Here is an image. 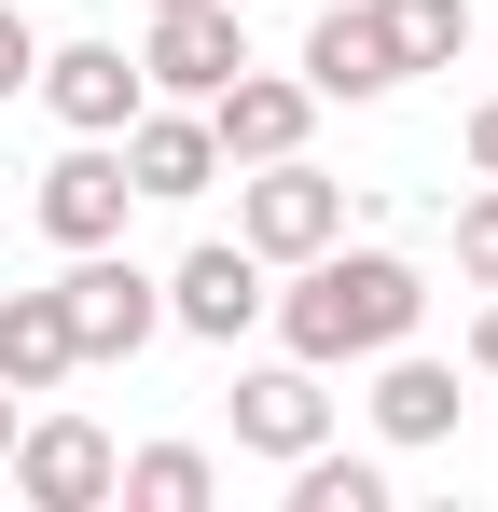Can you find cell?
<instances>
[{
  "mask_svg": "<svg viewBox=\"0 0 498 512\" xmlns=\"http://www.w3.org/2000/svg\"><path fill=\"white\" fill-rule=\"evenodd\" d=\"M263 319H277L291 360H319V374L332 360H388V346L429 319V277H415L402 250H346V236H332V250L291 263V291H263Z\"/></svg>",
  "mask_w": 498,
  "mask_h": 512,
  "instance_id": "cell-1",
  "label": "cell"
},
{
  "mask_svg": "<svg viewBox=\"0 0 498 512\" xmlns=\"http://www.w3.org/2000/svg\"><path fill=\"white\" fill-rule=\"evenodd\" d=\"M236 236H249L263 263L332 250V236H346V180L305 167V153H263V167H236Z\"/></svg>",
  "mask_w": 498,
  "mask_h": 512,
  "instance_id": "cell-2",
  "label": "cell"
},
{
  "mask_svg": "<svg viewBox=\"0 0 498 512\" xmlns=\"http://www.w3.org/2000/svg\"><path fill=\"white\" fill-rule=\"evenodd\" d=\"M56 305H70V346H83V360H139V346L166 333V277H139L125 236H111V250H70Z\"/></svg>",
  "mask_w": 498,
  "mask_h": 512,
  "instance_id": "cell-3",
  "label": "cell"
},
{
  "mask_svg": "<svg viewBox=\"0 0 498 512\" xmlns=\"http://www.w3.org/2000/svg\"><path fill=\"white\" fill-rule=\"evenodd\" d=\"M0 471H14L28 512H97L111 471H125V443H111L97 416H14V457H0Z\"/></svg>",
  "mask_w": 498,
  "mask_h": 512,
  "instance_id": "cell-4",
  "label": "cell"
},
{
  "mask_svg": "<svg viewBox=\"0 0 498 512\" xmlns=\"http://www.w3.org/2000/svg\"><path fill=\"white\" fill-rule=\"evenodd\" d=\"M236 70H249V14L236 0H166L139 28V84L153 97H222Z\"/></svg>",
  "mask_w": 498,
  "mask_h": 512,
  "instance_id": "cell-5",
  "label": "cell"
},
{
  "mask_svg": "<svg viewBox=\"0 0 498 512\" xmlns=\"http://www.w3.org/2000/svg\"><path fill=\"white\" fill-rule=\"evenodd\" d=\"M28 208H42V236H56V250H111V236H125V208H139L125 139H70V153L42 167V194H28Z\"/></svg>",
  "mask_w": 498,
  "mask_h": 512,
  "instance_id": "cell-6",
  "label": "cell"
},
{
  "mask_svg": "<svg viewBox=\"0 0 498 512\" xmlns=\"http://www.w3.org/2000/svg\"><path fill=\"white\" fill-rule=\"evenodd\" d=\"M249 319H263V250H249V236H208V250H180V263H166V333L236 346Z\"/></svg>",
  "mask_w": 498,
  "mask_h": 512,
  "instance_id": "cell-7",
  "label": "cell"
},
{
  "mask_svg": "<svg viewBox=\"0 0 498 512\" xmlns=\"http://www.w3.org/2000/svg\"><path fill=\"white\" fill-rule=\"evenodd\" d=\"M208 111V139H222V167H263V153H305V125H319V84L305 70H236L222 97H194Z\"/></svg>",
  "mask_w": 498,
  "mask_h": 512,
  "instance_id": "cell-8",
  "label": "cell"
},
{
  "mask_svg": "<svg viewBox=\"0 0 498 512\" xmlns=\"http://www.w3.org/2000/svg\"><path fill=\"white\" fill-rule=\"evenodd\" d=\"M28 84H42V111H56L70 139H125V111L153 97V84H139V56H125V42H56V56H42Z\"/></svg>",
  "mask_w": 498,
  "mask_h": 512,
  "instance_id": "cell-9",
  "label": "cell"
},
{
  "mask_svg": "<svg viewBox=\"0 0 498 512\" xmlns=\"http://www.w3.org/2000/svg\"><path fill=\"white\" fill-rule=\"evenodd\" d=\"M125 180L153 194V208H194L208 180H222V139H208V111H125Z\"/></svg>",
  "mask_w": 498,
  "mask_h": 512,
  "instance_id": "cell-10",
  "label": "cell"
},
{
  "mask_svg": "<svg viewBox=\"0 0 498 512\" xmlns=\"http://www.w3.org/2000/svg\"><path fill=\"white\" fill-rule=\"evenodd\" d=\"M236 443L249 457H305V443H332V388H319V360H277V374H236Z\"/></svg>",
  "mask_w": 498,
  "mask_h": 512,
  "instance_id": "cell-11",
  "label": "cell"
},
{
  "mask_svg": "<svg viewBox=\"0 0 498 512\" xmlns=\"http://www.w3.org/2000/svg\"><path fill=\"white\" fill-rule=\"evenodd\" d=\"M70 374H83L70 305H56V291H0V388H14V402H56Z\"/></svg>",
  "mask_w": 498,
  "mask_h": 512,
  "instance_id": "cell-12",
  "label": "cell"
},
{
  "mask_svg": "<svg viewBox=\"0 0 498 512\" xmlns=\"http://www.w3.org/2000/svg\"><path fill=\"white\" fill-rule=\"evenodd\" d=\"M305 84H319V97H388V84H402L374 0H319V28H305Z\"/></svg>",
  "mask_w": 498,
  "mask_h": 512,
  "instance_id": "cell-13",
  "label": "cell"
},
{
  "mask_svg": "<svg viewBox=\"0 0 498 512\" xmlns=\"http://www.w3.org/2000/svg\"><path fill=\"white\" fill-rule=\"evenodd\" d=\"M374 429H388V443H443V429H457V360H415V346H388V374H374Z\"/></svg>",
  "mask_w": 498,
  "mask_h": 512,
  "instance_id": "cell-14",
  "label": "cell"
},
{
  "mask_svg": "<svg viewBox=\"0 0 498 512\" xmlns=\"http://www.w3.org/2000/svg\"><path fill=\"white\" fill-rule=\"evenodd\" d=\"M111 499H139V512H208L222 471H208V443H139V457L111 471Z\"/></svg>",
  "mask_w": 498,
  "mask_h": 512,
  "instance_id": "cell-15",
  "label": "cell"
},
{
  "mask_svg": "<svg viewBox=\"0 0 498 512\" xmlns=\"http://www.w3.org/2000/svg\"><path fill=\"white\" fill-rule=\"evenodd\" d=\"M374 28H388L402 84H415V70H457V56H471V0H374Z\"/></svg>",
  "mask_w": 498,
  "mask_h": 512,
  "instance_id": "cell-16",
  "label": "cell"
},
{
  "mask_svg": "<svg viewBox=\"0 0 498 512\" xmlns=\"http://www.w3.org/2000/svg\"><path fill=\"white\" fill-rule=\"evenodd\" d=\"M291 512H388V471H374V457L305 443V457H291Z\"/></svg>",
  "mask_w": 498,
  "mask_h": 512,
  "instance_id": "cell-17",
  "label": "cell"
},
{
  "mask_svg": "<svg viewBox=\"0 0 498 512\" xmlns=\"http://www.w3.org/2000/svg\"><path fill=\"white\" fill-rule=\"evenodd\" d=\"M457 277H471V291H498V180L457 208Z\"/></svg>",
  "mask_w": 498,
  "mask_h": 512,
  "instance_id": "cell-18",
  "label": "cell"
},
{
  "mask_svg": "<svg viewBox=\"0 0 498 512\" xmlns=\"http://www.w3.org/2000/svg\"><path fill=\"white\" fill-rule=\"evenodd\" d=\"M28 70H42V42H28V14H14V0H0V97L28 84Z\"/></svg>",
  "mask_w": 498,
  "mask_h": 512,
  "instance_id": "cell-19",
  "label": "cell"
},
{
  "mask_svg": "<svg viewBox=\"0 0 498 512\" xmlns=\"http://www.w3.org/2000/svg\"><path fill=\"white\" fill-rule=\"evenodd\" d=\"M471 167L498 180V97H485V111H471Z\"/></svg>",
  "mask_w": 498,
  "mask_h": 512,
  "instance_id": "cell-20",
  "label": "cell"
},
{
  "mask_svg": "<svg viewBox=\"0 0 498 512\" xmlns=\"http://www.w3.org/2000/svg\"><path fill=\"white\" fill-rule=\"evenodd\" d=\"M471 374H498V291H485V319H471Z\"/></svg>",
  "mask_w": 498,
  "mask_h": 512,
  "instance_id": "cell-21",
  "label": "cell"
},
{
  "mask_svg": "<svg viewBox=\"0 0 498 512\" xmlns=\"http://www.w3.org/2000/svg\"><path fill=\"white\" fill-rule=\"evenodd\" d=\"M14 416H28V402H14V388H0V457H14Z\"/></svg>",
  "mask_w": 498,
  "mask_h": 512,
  "instance_id": "cell-22",
  "label": "cell"
},
{
  "mask_svg": "<svg viewBox=\"0 0 498 512\" xmlns=\"http://www.w3.org/2000/svg\"><path fill=\"white\" fill-rule=\"evenodd\" d=\"M153 14H166V0H153Z\"/></svg>",
  "mask_w": 498,
  "mask_h": 512,
  "instance_id": "cell-23",
  "label": "cell"
}]
</instances>
